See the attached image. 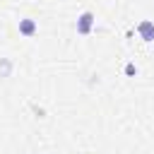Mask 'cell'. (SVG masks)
Here are the masks:
<instances>
[{"label": "cell", "mask_w": 154, "mask_h": 154, "mask_svg": "<svg viewBox=\"0 0 154 154\" xmlns=\"http://www.w3.org/2000/svg\"><path fill=\"white\" fill-rule=\"evenodd\" d=\"M36 31H38V24H36V19H31V17H22V19H19V34H22L24 38H31V36H36Z\"/></svg>", "instance_id": "7a4b0ae2"}, {"label": "cell", "mask_w": 154, "mask_h": 154, "mask_svg": "<svg viewBox=\"0 0 154 154\" xmlns=\"http://www.w3.org/2000/svg\"><path fill=\"white\" fill-rule=\"evenodd\" d=\"M94 22H96L94 12H91V10H84V12L77 17V24H75L77 34H79V36H89V34H91V29H94Z\"/></svg>", "instance_id": "6da1fadb"}, {"label": "cell", "mask_w": 154, "mask_h": 154, "mask_svg": "<svg viewBox=\"0 0 154 154\" xmlns=\"http://www.w3.org/2000/svg\"><path fill=\"white\" fill-rule=\"evenodd\" d=\"M10 70H12V63H10L7 58H2V60H0V77H7Z\"/></svg>", "instance_id": "277c9868"}, {"label": "cell", "mask_w": 154, "mask_h": 154, "mask_svg": "<svg viewBox=\"0 0 154 154\" xmlns=\"http://www.w3.org/2000/svg\"><path fill=\"white\" fill-rule=\"evenodd\" d=\"M137 34H140L142 41L152 43V41H154V22H152V19H142V22L137 24Z\"/></svg>", "instance_id": "3957f363"}, {"label": "cell", "mask_w": 154, "mask_h": 154, "mask_svg": "<svg viewBox=\"0 0 154 154\" xmlns=\"http://www.w3.org/2000/svg\"><path fill=\"white\" fill-rule=\"evenodd\" d=\"M125 75H137V65L135 63H128L125 65Z\"/></svg>", "instance_id": "5b68a950"}]
</instances>
